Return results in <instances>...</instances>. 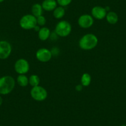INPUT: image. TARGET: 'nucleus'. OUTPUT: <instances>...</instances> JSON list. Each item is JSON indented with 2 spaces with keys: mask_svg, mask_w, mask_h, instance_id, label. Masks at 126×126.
<instances>
[{
  "mask_svg": "<svg viewBox=\"0 0 126 126\" xmlns=\"http://www.w3.org/2000/svg\"><path fill=\"white\" fill-rule=\"evenodd\" d=\"M94 18L90 14H83L78 19V24L82 29H88L93 25Z\"/></svg>",
  "mask_w": 126,
  "mask_h": 126,
  "instance_id": "1a4fd4ad",
  "label": "nucleus"
},
{
  "mask_svg": "<svg viewBox=\"0 0 126 126\" xmlns=\"http://www.w3.org/2000/svg\"><path fill=\"white\" fill-rule=\"evenodd\" d=\"M65 14H66V11H65L64 8L59 6H57L53 11V15L55 19H61L64 16Z\"/></svg>",
  "mask_w": 126,
  "mask_h": 126,
  "instance_id": "2eb2a0df",
  "label": "nucleus"
},
{
  "mask_svg": "<svg viewBox=\"0 0 126 126\" xmlns=\"http://www.w3.org/2000/svg\"><path fill=\"white\" fill-rule=\"evenodd\" d=\"M43 11L44 10L42 8V4H38V3H35V4H33L31 8L32 14L35 17H38L43 15Z\"/></svg>",
  "mask_w": 126,
  "mask_h": 126,
  "instance_id": "ddd939ff",
  "label": "nucleus"
},
{
  "mask_svg": "<svg viewBox=\"0 0 126 126\" xmlns=\"http://www.w3.org/2000/svg\"><path fill=\"white\" fill-rule=\"evenodd\" d=\"M37 25L39 26H44L47 23V19L45 17L42 15L37 17Z\"/></svg>",
  "mask_w": 126,
  "mask_h": 126,
  "instance_id": "6ab92c4d",
  "label": "nucleus"
},
{
  "mask_svg": "<svg viewBox=\"0 0 126 126\" xmlns=\"http://www.w3.org/2000/svg\"><path fill=\"white\" fill-rule=\"evenodd\" d=\"M29 83L32 87L39 85L40 78L37 75L32 74L29 77Z\"/></svg>",
  "mask_w": 126,
  "mask_h": 126,
  "instance_id": "a211bd4d",
  "label": "nucleus"
},
{
  "mask_svg": "<svg viewBox=\"0 0 126 126\" xmlns=\"http://www.w3.org/2000/svg\"><path fill=\"white\" fill-rule=\"evenodd\" d=\"M36 58L42 63L49 61L53 56L52 52L45 48H42L38 49L36 53Z\"/></svg>",
  "mask_w": 126,
  "mask_h": 126,
  "instance_id": "0eeeda50",
  "label": "nucleus"
},
{
  "mask_svg": "<svg viewBox=\"0 0 126 126\" xmlns=\"http://www.w3.org/2000/svg\"><path fill=\"white\" fill-rule=\"evenodd\" d=\"M34 29V30H35V31L38 32V31H39V30H40V28L39 25H37L35 27L34 29Z\"/></svg>",
  "mask_w": 126,
  "mask_h": 126,
  "instance_id": "4be33fe9",
  "label": "nucleus"
},
{
  "mask_svg": "<svg viewBox=\"0 0 126 126\" xmlns=\"http://www.w3.org/2000/svg\"></svg>",
  "mask_w": 126,
  "mask_h": 126,
  "instance_id": "a878e982",
  "label": "nucleus"
},
{
  "mask_svg": "<svg viewBox=\"0 0 126 126\" xmlns=\"http://www.w3.org/2000/svg\"><path fill=\"white\" fill-rule=\"evenodd\" d=\"M19 25L24 30H31L37 25V17L32 14H25L19 20Z\"/></svg>",
  "mask_w": 126,
  "mask_h": 126,
  "instance_id": "20e7f679",
  "label": "nucleus"
},
{
  "mask_svg": "<svg viewBox=\"0 0 126 126\" xmlns=\"http://www.w3.org/2000/svg\"><path fill=\"white\" fill-rule=\"evenodd\" d=\"M82 89H83V86H82V84L77 85L76 87V90L78 92H80V91L82 90Z\"/></svg>",
  "mask_w": 126,
  "mask_h": 126,
  "instance_id": "412c9836",
  "label": "nucleus"
},
{
  "mask_svg": "<svg viewBox=\"0 0 126 126\" xmlns=\"http://www.w3.org/2000/svg\"><path fill=\"white\" fill-rule=\"evenodd\" d=\"M43 10L46 11H53L58 6L56 0H44L42 3Z\"/></svg>",
  "mask_w": 126,
  "mask_h": 126,
  "instance_id": "9b49d317",
  "label": "nucleus"
},
{
  "mask_svg": "<svg viewBox=\"0 0 126 126\" xmlns=\"http://www.w3.org/2000/svg\"><path fill=\"white\" fill-rule=\"evenodd\" d=\"M4 1V0H0V3H2V2H3Z\"/></svg>",
  "mask_w": 126,
  "mask_h": 126,
  "instance_id": "b1692460",
  "label": "nucleus"
},
{
  "mask_svg": "<svg viewBox=\"0 0 126 126\" xmlns=\"http://www.w3.org/2000/svg\"><path fill=\"white\" fill-rule=\"evenodd\" d=\"M105 18L108 22L111 25H114V24H117L119 20L118 15L117 13L114 11H110L107 13Z\"/></svg>",
  "mask_w": 126,
  "mask_h": 126,
  "instance_id": "4468645a",
  "label": "nucleus"
},
{
  "mask_svg": "<svg viewBox=\"0 0 126 126\" xmlns=\"http://www.w3.org/2000/svg\"><path fill=\"white\" fill-rule=\"evenodd\" d=\"M12 52L11 45L6 40L0 41V59H6L10 56Z\"/></svg>",
  "mask_w": 126,
  "mask_h": 126,
  "instance_id": "6e6552de",
  "label": "nucleus"
},
{
  "mask_svg": "<svg viewBox=\"0 0 126 126\" xmlns=\"http://www.w3.org/2000/svg\"><path fill=\"white\" fill-rule=\"evenodd\" d=\"M14 69L18 74H25L27 73L30 69V64L27 60L20 58L14 64Z\"/></svg>",
  "mask_w": 126,
  "mask_h": 126,
  "instance_id": "423d86ee",
  "label": "nucleus"
},
{
  "mask_svg": "<svg viewBox=\"0 0 126 126\" xmlns=\"http://www.w3.org/2000/svg\"><path fill=\"white\" fill-rule=\"evenodd\" d=\"M92 82L91 76L88 73H84L81 77L80 82L83 87H88Z\"/></svg>",
  "mask_w": 126,
  "mask_h": 126,
  "instance_id": "f3484780",
  "label": "nucleus"
},
{
  "mask_svg": "<svg viewBox=\"0 0 126 126\" xmlns=\"http://www.w3.org/2000/svg\"><path fill=\"white\" fill-rule=\"evenodd\" d=\"M38 33V38L42 41L47 40L49 38L51 35L50 30L48 27H45L40 28Z\"/></svg>",
  "mask_w": 126,
  "mask_h": 126,
  "instance_id": "f8f14e48",
  "label": "nucleus"
},
{
  "mask_svg": "<svg viewBox=\"0 0 126 126\" xmlns=\"http://www.w3.org/2000/svg\"><path fill=\"white\" fill-rule=\"evenodd\" d=\"M98 39L95 35L93 33H87L84 35L80 39L79 45L83 50H91L97 46Z\"/></svg>",
  "mask_w": 126,
  "mask_h": 126,
  "instance_id": "f257e3e1",
  "label": "nucleus"
},
{
  "mask_svg": "<svg viewBox=\"0 0 126 126\" xmlns=\"http://www.w3.org/2000/svg\"><path fill=\"white\" fill-rule=\"evenodd\" d=\"M56 1L58 5L64 8L69 5L72 3V0H56Z\"/></svg>",
  "mask_w": 126,
  "mask_h": 126,
  "instance_id": "aec40b11",
  "label": "nucleus"
},
{
  "mask_svg": "<svg viewBox=\"0 0 126 126\" xmlns=\"http://www.w3.org/2000/svg\"><path fill=\"white\" fill-rule=\"evenodd\" d=\"M31 97L37 101H44L48 96V92L44 87L42 86H36L32 87L30 90Z\"/></svg>",
  "mask_w": 126,
  "mask_h": 126,
  "instance_id": "39448f33",
  "label": "nucleus"
},
{
  "mask_svg": "<svg viewBox=\"0 0 126 126\" xmlns=\"http://www.w3.org/2000/svg\"><path fill=\"white\" fill-rule=\"evenodd\" d=\"M72 31L71 24L67 20H61L57 23L55 27V33L61 37H66Z\"/></svg>",
  "mask_w": 126,
  "mask_h": 126,
  "instance_id": "7ed1b4c3",
  "label": "nucleus"
},
{
  "mask_svg": "<svg viewBox=\"0 0 126 126\" xmlns=\"http://www.w3.org/2000/svg\"><path fill=\"white\" fill-rule=\"evenodd\" d=\"M2 103H3V98H2L1 96H0V106L2 105Z\"/></svg>",
  "mask_w": 126,
  "mask_h": 126,
  "instance_id": "5701e85b",
  "label": "nucleus"
},
{
  "mask_svg": "<svg viewBox=\"0 0 126 126\" xmlns=\"http://www.w3.org/2000/svg\"><path fill=\"white\" fill-rule=\"evenodd\" d=\"M126 126V125H122V126Z\"/></svg>",
  "mask_w": 126,
  "mask_h": 126,
  "instance_id": "393cba45",
  "label": "nucleus"
},
{
  "mask_svg": "<svg viewBox=\"0 0 126 126\" xmlns=\"http://www.w3.org/2000/svg\"><path fill=\"white\" fill-rule=\"evenodd\" d=\"M17 83L20 87H25L29 85V78L25 74H19L17 77Z\"/></svg>",
  "mask_w": 126,
  "mask_h": 126,
  "instance_id": "dca6fc26",
  "label": "nucleus"
},
{
  "mask_svg": "<svg viewBox=\"0 0 126 126\" xmlns=\"http://www.w3.org/2000/svg\"><path fill=\"white\" fill-rule=\"evenodd\" d=\"M16 82L12 76H6L0 78V94L10 93L15 87Z\"/></svg>",
  "mask_w": 126,
  "mask_h": 126,
  "instance_id": "f03ea898",
  "label": "nucleus"
},
{
  "mask_svg": "<svg viewBox=\"0 0 126 126\" xmlns=\"http://www.w3.org/2000/svg\"><path fill=\"white\" fill-rule=\"evenodd\" d=\"M91 14H92V16L94 19H96L97 20H102L106 17L107 11L106 10L105 8L100 6H96L92 9Z\"/></svg>",
  "mask_w": 126,
  "mask_h": 126,
  "instance_id": "9d476101",
  "label": "nucleus"
}]
</instances>
